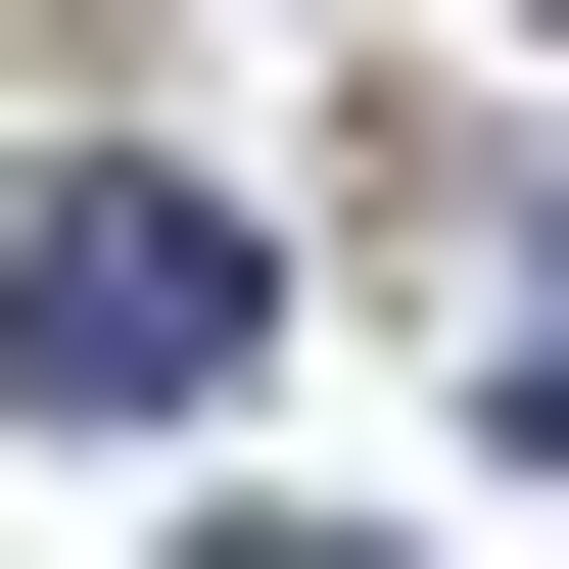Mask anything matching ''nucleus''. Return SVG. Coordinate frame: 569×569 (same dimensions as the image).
I'll use <instances>...</instances> for the list:
<instances>
[{
  "instance_id": "nucleus-2",
  "label": "nucleus",
  "mask_w": 569,
  "mask_h": 569,
  "mask_svg": "<svg viewBox=\"0 0 569 569\" xmlns=\"http://www.w3.org/2000/svg\"><path fill=\"white\" fill-rule=\"evenodd\" d=\"M522 475H569V238H522Z\"/></svg>"
},
{
  "instance_id": "nucleus-3",
  "label": "nucleus",
  "mask_w": 569,
  "mask_h": 569,
  "mask_svg": "<svg viewBox=\"0 0 569 569\" xmlns=\"http://www.w3.org/2000/svg\"><path fill=\"white\" fill-rule=\"evenodd\" d=\"M190 569H380V522H190Z\"/></svg>"
},
{
  "instance_id": "nucleus-1",
  "label": "nucleus",
  "mask_w": 569,
  "mask_h": 569,
  "mask_svg": "<svg viewBox=\"0 0 569 569\" xmlns=\"http://www.w3.org/2000/svg\"><path fill=\"white\" fill-rule=\"evenodd\" d=\"M238 380H284V238L238 190H142V142L0 190V427H238Z\"/></svg>"
}]
</instances>
